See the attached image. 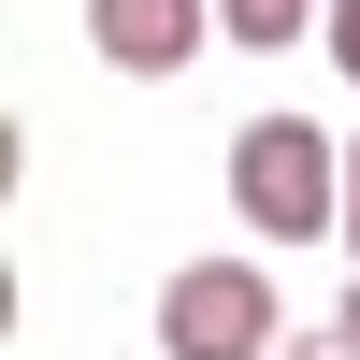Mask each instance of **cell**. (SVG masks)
Returning a JSON list of instances; mask_svg holds the SVG:
<instances>
[{
    "instance_id": "obj_1",
    "label": "cell",
    "mask_w": 360,
    "mask_h": 360,
    "mask_svg": "<svg viewBox=\"0 0 360 360\" xmlns=\"http://www.w3.org/2000/svg\"><path fill=\"white\" fill-rule=\"evenodd\" d=\"M231 202H245L259 245H317V231H346V144L317 115H245L231 130Z\"/></svg>"
},
{
    "instance_id": "obj_4",
    "label": "cell",
    "mask_w": 360,
    "mask_h": 360,
    "mask_svg": "<svg viewBox=\"0 0 360 360\" xmlns=\"http://www.w3.org/2000/svg\"><path fill=\"white\" fill-rule=\"evenodd\" d=\"M217 29L274 58V44H317V29H332V0H217Z\"/></svg>"
},
{
    "instance_id": "obj_3",
    "label": "cell",
    "mask_w": 360,
    "mask_h": 360,
    "mask_svg": "<svg viewBox=\"0 0 360 360\" xmlns=\"http://www.w3.org/2000/svg\"><path fill=\"white\" fill-rule=\"evenodd\" d=\"M202 29H217V0H86V44L115 72H188Z\"/></svg>"
},
{
    "instance_id": "obj_5",
    "label": "cell",
    "mask_w": 360,
    "mask_h": 360,
    "mask_svg": "<svg viewBox=\"0 0 360 360\" xmlns=\"http://www.w3.org/2000/svg\"><path fill=\"white\" fill-rule=\"evenodd\" d=\"M317 58H332V72L360 86V0H332V29H317Z\"/></svg>"
},
{
    "instance_id": "obj_2",
    "label": "cell",
    "mask_w": 360,
    "mask_h": 360,
    "mask_svg": "<svg viewBox=\"0 0 360 360\" xmlns=\"http://www.w3.org/2000/svg\"><path fill=\"white\" fill-rule=\"evenodd\" d=\"M159 346L173 360H274V274L259 259H188V274L159 288Z\"/></svg>"
},
{
    "instance_id": "obj_6",
    "label": "cell",
    "mask_w": 360,
    "mask_h": 360,
    "mask_svg": "<svg viewBox=\"0 0 360 360\" xmlns=\"http://www.w3.org/2000/svg\"><path fill=\"white\" fill-rule=\"evenodd\" d=\"M346 259H360V144H346Z\"/></svg>"
},
{
    "instance_id": "obj_7",
    "label": "cell",
    "mask_w": 360,
    "mask_h": 360,
    "mask_svg": "<svg viewBox=\"0 0 360 360\" xmlns=\"http://www.w3.org/2000/svg\"><path fill=\"white\" fill-rule=\"evenodd\" d=\"M332 346H346V360H360V288H346V317H332Z\"/></svg>"
},
{
    "instance_id": "obj_8",
    "label": "cell",
    "mask_w": 360,
    "mask_h": 360,
    "mask_svg": "<svg viewBox=\"0 0 360 360\" xmlns=\"http://www.w3.org/2000/svg\"><path fill=\"white\" fill-rule=\"evenodd\" d=\"M274 360H346V346H274Z\"/></svg>"
}]
</instances>
